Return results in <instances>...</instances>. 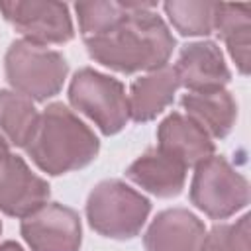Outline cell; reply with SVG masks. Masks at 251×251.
Masks as SVG:
<instances>
[{
    "label": "cell",
    "mask_w": 251,
    "mask_h": 251,
    "mask_svg": "<svg viewBox=\"0 0 251 251\" xmlns=\"http://www.w3.org/2000/svg\"><path fill=\"white\" fill-rule=\"evenodd\" d=\"M24 149L39 171L59 176L90 165L100 151V141L73 110L53 102L39 114Z\"/></svg>",
    "instance_id": "7a4b0ae2"
},
{
    "label": "cell",
    "mask_w": 251,
    "mask_h": 251,
    "mask_svg": "<svg viewBox=\"0 0 251 251\" xmlns=\"http://www.w3.org/2000/svg\"><path fill=\"white\" fill-rule=\"evenodd\" d=\"M155 2H133V8L108 31L84 39L90 59L102 67L133 75L165 67L175 49V37L157 12Z\"/></svg>",
    "instance_id": "6da1fadb"
},
{
    "label": "cell",
    "mask_w": 251,
    "mask_h": 251,
    "mask_svg": "<svg viewBox=\"0 0 251 251\" xmlns=\"http://www.w3.org/2000/svg\"><path fill=\"white\" fill-rule=\"evenodd\" d=\"M69 102L90 118L104 135H114L129 122V106L124 84L90 67L78 69L69 84Z\"/></svg>",
    "instance_id": "5b68a950"
},
{
    "label": "cell",
    "mask_w": 251,
    "mask_h": 251,
    "mask_svg": "<svg viewBox=\"0 0 251 251\" xmlns=\"http://www.w3.org/2000/svg\"><path fill=\"white\" fill-rule=\"evenodd\" d=\"M39 120L33 102L16 90H0V139L10 147H25Z\"/></svg>",
    "instance_id": "e0dca14e"
},
{
    "label": "cell",
    "mask_w": 251,
    "mask_h": 251,
    "mask_svg": "<svg viewBox=\"0 0 251 251\" xmlns=\"http://www.w3.org/2000/svg\"><path fill=\"white\" fill-rule=\"evenodd\" d=\"M157 149L188 169L212 157L216 147L204 127L188 116L173 112L157 127Z\"/></svg>",
    "instance_id": "8fae6325"
},
{
    "label": "cell",
    "mask_w": 251,
    "mask_h": 251,
    "mask_svg": "<svg viewBox=\"0 0 251 251\" xmlns=\"http://www.w3.org/2000/svg\"><path fill=\"white\" fill-rule=\"evenodd\" d=\"M151 202L118 178L98 182L86 200L90 227L110 239H131L145 226Z\"/></svg>",
    "instance_id": "277c9868"
},
{
    "label": "cell",
    "mask_w": 251,
    "mask_h": 251,
    "mask_svg": "<svg viewBox=\"0 0 251 251\" xmlns=\"http://www.w3.org/2000/svg\"><path fill=\"white\" fill-rule=\"evenodd\" d=\"M178 86L180 84L175 67L169 65L135 78L129 86V96H127L129 118L133 122L155 120L165 108L173 104Z\"/></svg>",
    "instance_id": "5bb4252c"
},
{
    "label": "cell",
    "mask_w": 251,
    "mask_h": 251,
    "mask_svg": "<svg viewBox=\"0 0 251 251\" xmlns=\"http://www.w3.org/2000/svg\"><path fill=\"white\" fill-rule=\"evenodd\" d=\"M49 182L37 176L27 163L0 139V212L25 218L49 200Z\"/></svg>",
    "instance_id": "ba28073f"
},
{
    "label": "cell",
    "mask_w": 251,
    "mask_h": 251,
    "mask_svg": "<svg viewBox=\"0 0 251 251\" xmlns=\"http://www.w3.org/2000/svg\"><path fill=\"white\" fill-rule=\"evenodd\" d=\"M186 171L188 169L180 161L165 155L155 147L137 157L127 167L126 176L157 198H173L182 192Z\"/></svg>",
    "instance_id": "4fadbf2b"
},
{
    "label": "cell",
    "mask_w": 251,
    "mask_h": 251,
    "mask_svg": "<svg viewBox=\"0 0 251 251\" xmlns=\"http://www.w3.org/2000/svg\"><path fill=\"white\" fill-rule=\"evenodd\" d=\"M214 29L224 39L229 57L241 75L249 73L251 47V8L249 4H218L214 12Z\"/></svg>",
    "instance_id": "2e32d148"
},
{
    "label": "cell",
    "mask_w": 251,
    "mask_h": 251,
    "mask_svg": "<svg viewBox=\"0 0 251 251\" xmlns=\"http://www.w3.org/2000/svg\"><path fill=\"white\" fill-rule=\"evenodd\" d=\"M0 251H24V247L16 241H4L0 243Z\"/></svg>",
    "instance_id": "44dd1931"
},
{
    "label": "cell",
    "mask_w": 251,
    "mask_h": 251,
    "mask_svg": "<svg viewBox=\"0 0 251 251\" xmlns=\"http://www.w3.org/2000/svg\"><path fill=\"white\" fill-rule=\"evenodd\" d=\"M163 10L173 24V27L184 37L210 35L214 31V12L216 2H180L169 0L163 4Z\"/></svg>",
    "instance_id": "ac0fdd59"
},
{
    "label": "cell",
    "mask_w": 251,
    "mask_h": 251,
    "mask_svg": "<svg viewBox=\"0 0 251 251\" xmlns=\"http://www.w3.org/2000/svg\"><path fill=\"white\" fill-rule=\"evenodd\" d=\"M190 202L212 220H226L249 204V182L224 157L212 155L194 167Z\"/></svg>",
    "instance_id": "8992f818"
},
{
    "label": "cell",
    "mask_w": 251,
    "mask_h": 251,
    "mask_svg": "<svg viewBox=\"0 0 251 251\" xmlns=\"http://www.w3.org/2000/svg\"><path fill=\"white\" fill-rule=\"evenodd\" d=\"M4 71L6 80L16 92L31 102H45L61 92L69 63L59 51L25 39H16L6 51Z\"/></svg>",
    "instance_id": "3957f363"
},
{
    "label": "cell",
    "mask_w": 251,
    "mask_h": 251,
    "mask_svg": "<svg viewBox=\"0 0 251 251\" xmlns=\"http://www.w3.org/2000/svg\"><path fill=\"white\" fill-rule=\"evenodd\" d=\"M133 2H112V0H96V2H76L75 12L78 18V29L84 39L96 37L110 27H114L129 10Z\"/></svg>",
    "instance_id": "d6986e66"
},
{
    "label": "cell",
    "mask_w": 251,
    "mask_h": 251,
    "mask_svg": "<svg viewBox=\"0 0 251 251\" xmlns=\"http://www.w3.org/2000/svg\"><path fill=\"white\" fill-rule=\"evenodd\" d=\"M20 233L31 251H78L82 243L78 214L59 202H45L22 218Z\"/></svg>",
    "instance_id": "9c48e42d"
},
{
    "label": "cell",
    "mask_w": 251,
    "mask_h": 251,
    "mask_svg": "<svg viewBox=\"0 0 251 251\" xmlns=\"http://www.w3.org/2000/svg\"><path fill=\"white\" fill-rule=\"evenodd\" d=\"M175 73L178 84L190 92L218 90L224 88L231 78L224 53L214 41H192L182 45Z\"/></svg>",
    "instance_id": "30bf717a"
},
{
    "label": "cell",
    "mask_w": 251,
    "mask_h": 251,
    "mask_svg": "<svg viewBox=\"0 0 251 251\" xmlns=\"http://www.w3.org/2000/svg\"><path fill=\"white\" fill-rule=\"evenodd\" d=\"M204 235V222L196 214L186 208H169L153 218L143 245L145 251H198Z\"/></svg>",
    "instance_id": "7c38bea8"
},
{
    "label": "cell",
    "mask_w": 251,
    "mask_h": 251,
    "mask_svg": "<svg viewBox=\"0 0 251 251\" xmlns=\"http://www.w3.org/2000/svg\"><path fill=\"white\" fill-rule=\"evenodd\" d=\"M180 106L190 120L208 131L210 137L224 139L237 118V104L229 90L218 88L210 92H188L180 98Z\"/></svg>",
    "instance_id": "9a60e30c"
},
{
    "label": "cell",
    "mask_w": 251,
    "mask_h": 251,
    "mask_svg": "<svg viewBox=\"0 0 251 251\" xmlns=\"http://www.w3.org/2000/svg\"><path fill=\"white\" fill-rule=\"evenodd\" d=\"M0 12L25 41L47 47L49 43H67L75 37L69 6L63 2L14 0L0 2Z\"/></svg>",
    "instance_id": "52a82bcc"
},
{
    "label": "cell",
    "mask_w": 251,
    "mask_h": 251,
    "mask_svg": "<svg viewBox=\"0 0 251 251\" xmlns=\"http://www.w3.org/2000/svg\"><path fill=\"white\" fill-rule=\"evenodd\" d=\"M0 233H2V222H0Z\"/></svg>",
    "instance_id": "7402d4cb"
},
{
    "label": "cell",
    "mask_w": 251,
    "mask_h": 251,
    "mask_svg": "<svg viewBox=\"0 0 251 251\" xmlns=\"http://www.w3.org/2000/svg\"><path fill=\"white\" fill-rule=\"evenodd\" d=\"M198 251H251L249 214L233 224L214 226L202 239Z\"/></svg>",
    "instance_id": "ffe728a7"
}]
</instances>
